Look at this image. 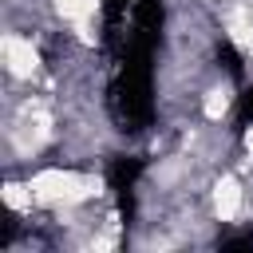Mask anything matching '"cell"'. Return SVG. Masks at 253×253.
I'll return each instance as SVG.
<instances>
[{"label": "cell", "mask_w": 253, "mask_h": 253, "mask_svg": "<svg viewBox=\"0 0 253 253\" xmlns=\"http://www.w3.org/2000/svg\"><path fill=\"white\" fill-rule=\"evenodd\" d=\"M0 67H4V83L12 87H40L51 71L47 47L40 43V36L24 32V28H4L0 36Z\"/></svg>", "instance_id": "6da1fadb"}, {"label": "cell", "mask_w": 253, "mask_h": 253, "mask_svg": "<svg viewBox=\"0 0 253 253\" xmlns=\"http://www.w3.org/2000/svg\"><path fill=\"white\" fill-rule=\"evenodd\" d=\"M47 8H51V16H55L59 28L103 20V0H47Z\"/></svg>", "instance_id": "7a4b0ae2"}]
</instances>
